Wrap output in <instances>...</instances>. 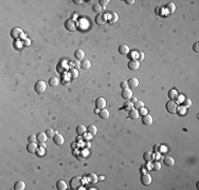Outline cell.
Segmentation results:
<instances>
[{"label": "cell", "instance_id": "cell-29", "mask_svg": "<svg viewBox=\"0 0 199 190\" xmlns=\"http://www.w3.org/2000/svg\"><path fill=\"white\" fill-rule=\"evenodd\" d=\"M87 177H88V181L91 183V184H94V183H96L98 182V176L94 174V173H89L88 175H87Z\"/></svg>", "mask_w": 199, "mask_h": 190}, {"label": "cell", "instance_id": "cell-3", "mask_svg": "<svg viewBox=\"0 0 199 190\" xmlns=\"http://www.w3.org/2000/svg\"><path fill=\"white\" fill-rule=\"evenodd\" d=\"M65 28L66 30H68L69 32H74L76 29H77V23L74 19H67L65 22Z\"/></svg>", "mask_w": 199, "mask_h": 190}, {"label": "cell", "instance_id": "cell-12", "mask_svg": "<svg viewBox=\"0 0 199 190\" xmlns=\"http://www.w3.org/2000/svg\"><path fill=\"white\" fill-rule=\"evenodd\" d=\"M154 158H155V156H154L153 151H146V152L143 154V159H144L145 162H147V163L153 162Z\"/></svg>", "mask_w": 199, "mask_h": 190}, {"label": "cell", "instance_id": "cell-36", "mask_svg": "<svg viewBox=\"0 0 199 190\" xmlns=\"http://www.w3.org/2000/svg\"><path fill=\"white\" fill-rule=\"evenodd\" d=\"M161 169V164L159 162H154L153 163V170L155 171H159Z\"/></svg>", "mask_w": 199, "mask_h": 190}, {"label": "cell", "instance_id": "cell-14", "mask_svg": "<svg viewBox=\"0 0 199 190\" xmlns=\"http://www.w3.org/2000/svg\"><path fill=\"white\" fill-rule=\"evenodd\" d=\"M142 124L145 125V126H151L153 124V117L151 115H145L142 117Z\"/></svg>", "mask_w": 199, "mask_h": 190}, {"label": "cell", "instance_id": "cell-46", "mask_svg": "<svg viewBox=\"0 0 199 190\" xmlns=\"http://www.w3.org/2000/svg\"><path fill=\"white\" fill-rule=\"evenodd\" d=\"M143 59H144V54H143V52H140V53H139V59H138V60H139V61H142Z\"/></svg>", "mask_w": 199, "mask_h": 190}, {"label": "cell", "instance_id": "cell-35", "mask_svg": "<svg viewBox=\"0 0 199 190\" xmlns=\"http://www.w3.org/2000/svg\"><path fill=\"white\" fill-rule=\"evenodd\" d=\"M69 73H70V76H71V78H77L79 77V71L76 70V69H71L70 71H69Z\"/></svg>", "mask_w": 199, "mask_h": 190}, {"label": "cell", "instance_id": "cell-40", "mask_svg": "<svg viewBox=\"0 0 199 190\" xmlns=\"http://www.w3.org/2000/svg\"><path fill=\"white\" fill-rule=\"evenodd\" d=\"M28 139H29V142H30V143H35V142L37 141V135L32 134V135H30V136L28 137Z\"/></svg>", "mask_w": 199, "mask_h": 190}, {"label": "cell", "instance_id": "cell-50", "mask_svg": "<svg viewBox=\"0 0 199 190\" xmlns=\"http://www.w3.org/2000/svg\"><path fill=\"white\" fill-rule=\"evenodd\" d=\"M73 2H74L75 4H80V3L83 2V1H82V0H73Z\"/></svg>", "mask_w": 199, "mask_h": 190}, {"label": "cell", "instance_id": "cell-11", "mask_svg": "<svg viewBox=\"0 0 199 190\" xmlns=\"http://www.w3.org/2000/svg\"><path fill=\"white\" fill-rule=\"evenodd\" d=\"M141 183H142L144 186H148V185L152 183V176H151L149 174H147V173L143 174V175L141 176Z\"/></svg>", "mask_w": 199, "mask_h": 190}, {"label": "cell", "instance_id": "cell-45", "mask_svg": "<svg viewBox=\"0 0 199 190\" xmlns=\"http://www.w3.org/2000/svg\"><path fill=\"white\" fill-rule=\"evenodd\" d=\"M160 148H161V145L156 144V145L154 146V152H159V151H160Z\"/></svg>", "mask_w": 199, "mask_h": 190}, {"label": "cell", "instance_id": "cell-28", "mask_svg": "<svg viewBox=\"0 0 199 190\" xmlns=\"http://www.w3.org/2000/svg\"><path fill=\"white\" fill-rule=\"evenodd\" d=\"M165 8H166V10L168 11L169 14H172V13H174V12L176 11V6H175L173 2H168Z\"/></svg>", "mask_w": 199, "mask_h": 190}, {"label": "cell", "instance_id": "cell-17", "mask_svg": "<svg viewBox=\"0 0 199 190\" xmlns=\"http://www.w3.org/2000/svg\"><path fill=\"white\" fill-rule=\"evenodd\" d=\"M129 118H131V119H138L139 118V116H140V114H139V110H136V109H132V110H130L129 111Z\"/></svg>", "mask_w": 199, "mask_h": 190}, {"label": "cell", "instance_id": "cell-48", "mask_svg": "<svg viewBox=\"0 0 199 190\" xmlns=\"http://www.w3.org/2000/svg\"><path fill=\"white\" fill-rule=\"evenodd\" d=\"M125 2L130 6V4H134L135 3V0H125Z\"/></svg>", "mask_w": 199, "mask_h": 190}, {"label": "cell", "instance_id": "cell-32", "mask_svg": "<svg viewBox=\"0 0 199 190\" xmlns=\"http://www.w3.org/2000/svg\"><path fill=\"white\" fill-rule=\"evenodd\" d=\"M92 11H94L95 13H102V11H103V7L100 4V3H96V4H93V7H92Z\"/></svg>", "mask_w": 199, "mask_h": 190}, {"label": "cell", "instance_id": "cell-51", "mask_svg": "<svg viewBox=\"0 0 199 190\" xmlns=\"http://www.w3.org/2000/svg\"><path fill=\"white\" fill-rule=\"evenodd\" d=\"M42 153H43V148H41V150L38 151V155H43Z\"/></svg>", "mask_w": 199, "mask_h": 190}, {"label": "cell", "instance_id": "cell-25", "mask_svg": "<svg viewBox=\"0 0 199 190\" xmlns=\"http://www.w3.org/2000/svg\"><path fill=\"white\" fill-rule=\"evenodd\" d=\"M86 132H87V128H86L85 126H83V125L77 126V128H76V133H77L79 135H84Z\"/></svg>", "mask_w": 199, "mask_h": 190}, {"label": "cell", "instance_id": "cell-53", "mask_svg": "<svg viewBox=\"0 0 199 190\" xmlns=\"http://www.w3.org/2000/svg\"><path fill=\"white\" fill-rule=\"evenodd\" d=\"M94 113H95V114H98V115H99V113H100V110H99V109H96V108H95V109H94Z\"/></svg>", "mask_w": 199, "mask_h": 190}, {"label": "cell", "instance_id": "cell-44", "mask_svg": "<svg viewBox=\"0 0 199 190\" xmlns=\"http://www.w3.org/2000/svg\"><path fill=\"white\" fill-rule=\"evenodd\" d=\"M120 86H121L122 89H127V88H128V82H127V81H122Z\"/></svg>", "mask_w": 199, "mask_h": 190}, {"label": "cell", "instance_id": "cell-21", "mask_svg": "<svg viewBox=\"0 0 199 190\" xmlns=\"http://www.w3.org/2000/svg\"><path fill=\"white\" fill-rule=\"evenodd\" d=\"M109 15H110V18L108 19V22L109 23H114V22H117L118 21V19H119V16H118V14L117 13H114V12H111V13H109Z\"/></svg>", "mask_w": 199, "mask_h": 190}, {"label": "cell", "instance_id": "cell-49", "mask_svg": "<svg viewBox=\"0 0 199 190\" xmlns=\"http://www.w3.org/2000/svg\"><path fill=\"white\" fill-rule=\"evenodd\" d=\"M39 147L45 149V148H46V142H40V143H39Z\"/></svg>", "mask_w": 199, "mask_h": 190}, {"label": "cell", "instance_id": "cell-41", "mask_svg": "<svg viewBox=\"0 0 199 190\" xmlns=\"http://www.w3.org/2000/svg\"><path fill=\"white\" fill-rule=\"evenodd\" d=\"M100 4L103 7V9H104V7H106L108 3H109V0H100Z\"/></svg>", "mask_w": 199, "mask_h": 190}, {"label": "cell", "instance_id": "cell-13", "mask_svg": "<svg viewBox=\"0 0 199 190\" xmlns=\"http://www.w3.org/2000/svg\"><path fill=\"white\" fill-rule=\"evenodd\" d=\"M163 163H164V165L167 166V167H173V166L175 165V159H174L172 156H164Z\"/></svg>", "mask_w": 199, "mask_h": 190}, {"label": "cell", "instance_id": "cell-30", "mask_svg": "<svg viewBox=\"0 0 199 190\" xmlns=\"http://www.w3.org/2000/svg\"><path fill=\"white\" fill-rule=\"evenodd\" d=\"M123 109L124 110H126V111H130V110H132V109H134V104H132L131 102H126L125 104H124V106H123Z\"/></svg>", "mask_w": 199, "mask_h": 190}, {"label": "cell", "instance_id": "cell-27", "mask_svg": "<svg viewBox=\"0 0 199 190\" xmlns=\"http://www.w3.org/2000/svg\"><path fill=\"white\" fill-rule=\"evenodd\" d=\"M87 132L93 136V135H95V134L98 133V129H96V127H95L94 125H90V126L87 128Z\"/></svg>", "mask_w": 199, "mask_h": 190}, {"label": "cell", "instance_id": "cell-24", "mask_svg": "<svg viewBox=\"0 0 199 190\" xmlns=\"http://www.w3.org/2000/svg\"><path fill=\"white\" fill-rule=\"evenodd\" d=\"M99 115H100V117L102 119H107L109 117V111L107 109H102V110H100Z\"/></svg>", "mask_w": 199, "mask_h": 190}, {"label": "cell", "instance_id": "cell-31", "mask_svg": "<svg viewBox=\"0 0 199 190\" xmlns=\"http://www.w3.org/2000/svg\"><path fill=\"white\" fill-rule=\"evenodd\" d=\"M81 67L84 69V70H89L90 69V67H91V62L89 61V60H83L82 61V63H81Z\"/></svg>", "mask_w": 199, "mask_h": 190}, {"label": "cell", "instance_id": "cell-47", "mask_svg": "<svg viewBox=\"0 0 199 190\" xmlns=\"http://www.w3.org/2000/svg\"><path fill=\"white\" fill-rule=\"evenodd\" d=\"M30 43H31V41H30V39H25V41H23V44L26 46V47H29L30 46Z\"/></svg>", "mask_w": 199, "mask_h": 190}, {"label": "cell", "instance_id": "cell-20", "mask_svg": "<svg viewBox=\"0 0 199 190\" xmlns=\"http://www.w3.org/2000/svg\"><path fill=\"white\" fill-rule=\"evenodd\" d=\"M14 189H15V190H23V189H26V184H25V182H22V181L16 182L15 185H14Z\"/></svg>", "mask_w": 199, "mask_h": 190}, {"label": "cell", "instance_id": "cell-38", "mask_svg": "<svg viewBox=\"0 0 199 190\" xmlns=\"http://www.w3.org/2000/svg\"><path fill=\"white\" fill-rule=\"evenodd\" d=\"M182 104H183V107L188 108V107H191L192 102H191V99H190V98H184V101L182 102Z\"/></svg>", "mask_w": 199, "mask_h": 190}, {"label": "cell", "instance_id": "cell-26", "mask_svg": "<svg viewBox=\"0 0 199 190\" xmlns=\"http://www.w3.org/2000/svg\"><path fill=\"white\" fill-rule=\"evenodd\" d=\"M47 138H48V135H47L46 132H39V133L37 134V141H38L39 143H40V142H46Z\"/></svg>", "mask_w": 199, "mask_h": 190}, {"label": "cell", "instance_id": "cell-2", "mask_svg": "<svg viewBox=\"0 0 199 190\" xmlns=\"http://www.w3.org/2000/svg\"><path fill=\"white\" fill-rule=\"evenodd\" d=\"M165 108H166V110H167L168 113H171V114H176L177 111H178V108H179V107H178V104H177L176 102H174V101H169V102H167Z\"/></svg>", "mask_w": 199, "mask_h": 190}, {"label": "cell", "instance_id": "cell-16", "mask_svg": "<svg viewBox=\"0 0 199 190\" xmlns=\"http://www.w3.org/2000/svg\"><path fill=\"white\" fill-rule=\"evenodd\" d=\"M127 82H128V87H131V88H137V87L139 86V80H138V78H136V77L129 78V80H128Z\"/></svg>", "mask_w": 199, "mask_h": 190}, {"label": "cell", "instance_id": "cell-4", "mask_svg": "<svg viewBox=\"0 0 199 190\" xmlns=\"http://www.w3.org/2000/svg\"><path fill=\"white\" fill-rule=\"evenodd\" d=\"M46 90H47V83H46L43 80H39V81L36 82V84H35V91H36L37 93L41 94V93H43Z\"/></svg>", "mask_w": 199, "mask_h": 190}, {"label": "cell", "instance_id": "cell-52", "mask_svg": "<svg viewBox=\"0 0 199 190\" xmlns=\"http://www.w3.org/2000/svg\"><path fill=\"white\" fill-rule=\"evenodd\" d=\"M130 101H131V103H132V104H135V103L137 102V98H136V97H132Z\"/></svg>", "mask_w": 199, "mask_h": 190}, {"label": "cell", "instance_id": "cell-6", "mask_svg": "<svg viewBox=\"0 0 199 190\" xmlns=\"http://www.w3.org/2000/svg\"><path fill=\"white\" fill-rule=\"evenodd\" d=\"M140 68V61L138 59H131L128 61V69L131 71H137Z\"/></svg>", "mask_w": 199, "mask_h": 190}, {"label": "cell", "instance_id": "cell-34", "mask_svg": "<svg viewBox=\"0 0 199 190\" xmlns=\"http://www.w3.org/2000/svg\"><path fill=\"white\" fill-rule=\"evenodd\" d=\"M49 84H50L51 87H57V84H58V79H57L56 77L50 78V79H49Z\"/></svg>", "mask_w": 199, "mask_h": 190}, {"label": "cell", "instance_id": "cell-5", "mask_svg": "<svg viewBox=\"0 0 199 190\" xmlns=\"http://www.w3.org/2000/svg\"><path fill=\"white\" fill-rule=\"evenodd\" d=\"M23 34H25V33L22 32V30H21L20 28H14V29L11 31V36H12V38H14V39L21 38Z\"/></svg>", "mask_w": 199, "mask_h": 190}, {"label": "cell", "instance_id": "cell-33", "mask_svg": "<svg viewBox=\"0 0 199 190\" xmlns=\"http://www.w3.org/2000/svg\"><path fill=\"white\" fill-rule=\"evenodd\" d=\"M141 108H144V103H143L142 101H137V102L134 104V109L140 110Z\"/></svg>", "mask_w": 199, "mask_h": 190}, {"label": "cell", "instance_id": "cell-42", "mask_svg": "<svg viewBox=\"0 0 199 190\" xmlns=\"http://www.w3.org/2000/svg\"><path fill=\"white\" fill-rule=\"evenodd\" d=\"M162 10H163V8H162V7H157V8H156L155 13H156L157 15H161V14H162Z\"/></svg>", "mask_w": 199, "mask_h": 190}, {"label": "cell", "instance_id": "cell-7", "mask_svg": "<svg viewBox=\"0 0 199 190\" xmlns=\"http://www.w3.org/2000/svg\"><path fill=\"white\" fill-rule=\"evenodd\" d=\"M122 97L125 99V101H130L131 98H132V91L129 89V88H127V89H123V91H122Z\"/></svg>", "mask_w": 199, "mask_h": 190}, {"label": "cell", "instance_id": "cell-22", "mask_svg": "<svg viewBox=\"0 0 199 190\" xmlns=\"http://www.w3.org/2000/svg\"><path fill=\"white\" fill-rule=\"evenodd\" d=\"M56 187H57L58 190H66V189H67V184H66L65 181L60 179V181H58L56 183Z\"/></svg>", "mask_w": 199, "mask_h": 190}, {"label": "cell", "instance_id": "cell-18", "mask_svg": "<svg viewBox=\"0 0 199 190\" xmlns=\"http://www.w3.org/2000/svg\"><path fill=\"white\" fill-rule=\"evenodd\" d=\"M119 53L121 55H127L129 53V48L126 44H121L119 47Z\"/></svg>", "mask_w": 199, "mask_h": 190}, {"label": "cell", "instance_id": "cell-39", "mask_svg": "<svg viewBox=\"0 0 199 190\" xmlns=\"http://www.w3.org/2000/svg\"><path fill=\"white\" fill-rule=\"evenodd\" d=\"M139 114H140V115H142V116H145V115H147V114H148V110H147V109H145V108H141V109L139 110Z\"/></svg>", "mask_w": 199, "mask_h": 190}, {"label": "cell", "instance_id": "cell-19", "mask_svg": "<svg viewBox=\"0 0 199 190\" xmlns=\"http://www.w3.org/2000/svg\"><path fill=\"white\" fill-rule=\"evenodd\" d=\"M167 95H168V97L171 98V101H174L175 98H177V97H178V91H177V90H175V89H171V90L168 91Z\"/></svg>", "mask_w": 199, "mask_h": 190}, {"label": "cell", "instance_id": "cell-37", "mask_svg": "<svg viewBox=\"0 0 199 190\" xmlns=\"http://www.w3.org/2000/svg\"><path fill=\"white\" fill-rule=\"evenodd\" d=\"M46 133H47V135H48V137H52L53 138V136L55 135V131L53 130V129H51V128H49V129H47V131H46Z\"/></svg>", "mask_w": 199, "mask_h": 190}, {"label": "cell", "instance_id": "cell-9", "mask_svg": "<svg viewBox=\"0 0 199 190\" xmlns=\"http://www.w3.org/2000/svg\"><path fill=\"white\" fill-rule=\"evenodd\" d=\"M106 107V101L104 97H99L96 101H95V108L99 109V110H102V109H105Z\"/></svg>", "mask_w": 199, "mask_h": 190}, {"label": "cell", "instance_id": "cell-43", "mask_svg": "<svg viewBox=\"0 0 199 190\" xmlns=\"http://www.w3.org/2000/svg\"><path fill=\"white\" fill-rule=\"evenodd\" d=\"M193 50H194V52H195V53H198V52H199V43H198V42H196V43L194 44Z\"/></svg>", "mask_w": 199, "mask_h": 190}, {"label": "cell", "instance_id": "cell-15", "mask_svg": "<svg viewBox=\"0 0 199 190\" xmlns=\"http://www.w3.org/2000/svg\"><path fill=\"white\" fill-rule=\"evenodd\" d=\"M37 148H38V146H37L36 143H29L28 146H27V150H28V152H30V153L36 152Z\"/></svg>", "mask_w": 199, "mask_h": 190}, {"label": "cell", "instance_id": "cell-8", "mask_svg": "<svg viewBox=\"0 0 199 190\" xmlns=\"http://www.w3.org/2000/svg\"><path fill=\"white\" fill-rule=\"evenodd\" d=\"M95 22L99 24V26H103L107 22V17L104 13H100L98 14V16L95 17Z\"/></svg>", "mask_w": 199, "mask_h": 190}, {"label": "cell", "instance_id": "cell-1", "mask_svg": "<svg viewBox=\"0 0 199 190\" xmlns=\"http://www.w3.org/2000/svg\"><path fill=\"white\" fill-rule=\"evenodd\" d=\"M70 186L72 189L74 190H77V189H81L82 186H83V178L81 176H75L73 177L71 181H70Z\"/></svg>", "mask_w": 199, "mask_h": 190}, {"label": "cell", "instance_id": "cell-10", "mask_svg": "<svg viewBox=\"0 0 199 190\" xmlns=\"http://www.w3.org/2000/svg\"><path fill=\"white\" fill-rule=\"evenodd\" d=\"M53 141H54V144H56L57 146H61L64 143H65V138H64V136L61 135V134H59V133H55V135L53 136Z\"/></svg>", "mask_w": 199, "mask_h": 190}, {"label": "cell", "instance_id": "cell-23", "mask_svg": "<svg viewBox=\"0 0 199 190\" xmlns=\"http://www.w3.org/2000/svg\"><path fill=\"white\" fill-rule=\"evenodd\" d=\"M74 56H75L76 59H79V60H83L84 57H85V52H84L83 50H76L75 53H74Z\"/></svg>", "mask_w": 199, "mask_h": 190}]
</instances>
